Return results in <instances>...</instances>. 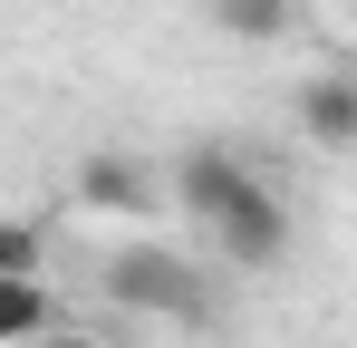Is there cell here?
I'll use <instances>...</instances> for the list:
<instances>
[{
    "instance_id": "obj_4",
    "label": "cell",
    "mask_w": 357,
    "mask_h": 348,
    "mask_svg": "<svg viewBox=\"0 0 357 348\" xmlns=\"http://www.w3.org/2000/svg\"><path fill=\"white\" fill-rule=\"evenodd\" d=\"M49 329H68V319H59V290H49V281H10V271H0V348H39Z\"/></svg>"
},
{
    "instance_id": "obj_6",
    "label": "cell",
    "mask_w": 357,
    "mask_h": 348,
    "mask_svg": "<svg viewBox=\"0 0 357 348\" xmlns=\"http://www.w3.org/2000/svg\"><path fill=\"white\" fill-rule=\"evenodd\" d=\"M299 0H213V29L222 39H280Z\"/></svg>"
},
{
    "instance_id": "obj_8",
    "label": "cell",
    "mask_w": 357,
    "mask_h": 348,
    "mask_svg": "<svg viewBox=\"0 0 357 348\" xmlns=\"http://www.w3.org/2000/svg\"><path fill=\"white\" fill-rule=\"evenodd\" d=\"M39 348H97V339H77V329H49V339H39Z\"/></svg>"
},
{
    "instance_id": "obj_5",
    "label": "cell",
    "mask_w": 357,
    "mask_h": 348,
    "mask_svg": "<svg viewBox=\"0 0 357 348\" xmlns=\"http://www.w3.org/2000/svg\"><path fill=\"white\" fill-rule=\"evenodd\" d=\"M77 203H97V213H145V203H155V174L126 165V155H87V165H77Z\"/></svg>"
},
{
    "instance_id": "obj_1",
    "label": "cell",
    "mask_w": 357,
    "mask_h": 348,
    "mask_svg": "<svg viewBox=\"0 0 357 348\" xmlns=\"http://www.w3.org/2000/svg\"><path fill=\"white\" fill-rule=\"evenodd\" d=\"M174 203L203 223L213 261H232V271H280V261H290V203L241 165V155H213V145L174 155Z\"/></svg>"
},
{
    "instance_id": "obj_7",
    "label": "cell",
    "mask_w": 357,
    "mask_h": 348,
    "mask_svg": "<svg viewBox=\"0 0 357 348\" xmlns=\"http://www.w3.org/2000/svg\"><path fill=\"white\" fill-rule=\"evenodd\" d=\"M0 271L10 281H49V232L39 223H0Z\"/></svg>"
},
{
    "instance_id": "obj_9",
    "label": "cell",
    "mask_w": 357,
    "mask_h": 348,
    "mask_svg": "<svg viewBox=\"0 0 357 348\" xmlns=\"http://www.w3.org/2000/svg\"><path fill=\"white\" fill-rule=\"evenodd\" d=\"M348 20H357V0H348Z\"/></svg>"
},
{
    "instance_id": "obj_2",
    "label": "cell",
    "mask_w": 357,
    "mask_h": 348,
    "mask_svg": "<svg viewBox=\"0 0 357 348\" xmlns=\"http://www.w3.org/2000/svg\"><path fill=\"white\" fill-rule=\"evenodd\" d=\"M107 300L135 310V319H213V281L193 271V252H165V242H126L107 252Z\"/></svg>"
},
{
    "instance_id": "obj_3",
    "label": "cell",
    "mask_w": 357,
    "mask_h": 348,
    "mask_svg": "<svg viewBox=\"0 0 357 348\" xmlns=\"http://www.w3.org/2000/svg\"><path fill=\"white\" fill-rule=\"evenodd\" d=\"M299 136L328 145V155H357V78H309L299 87Z\"/></svg>"
}]
</instances>
